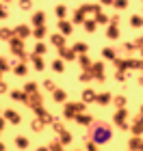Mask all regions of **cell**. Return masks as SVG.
<instances>
[{"instance_id":"obj_1","label":"cell","mask_w":143,"mask_h":151,"mask_svg":"<svg viewBox=\"0 0 143 151\" xmlns=\"http://www.w3.org/2000/svg\"><path fill=\"white\" fill-rule=\"evenodd\" d=\"M91 136L95 142H106L108 136H111V129H108V125H104V123H95L93 129H91Z\"/></svg>"}]
</instances>
